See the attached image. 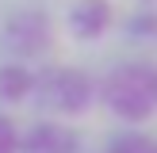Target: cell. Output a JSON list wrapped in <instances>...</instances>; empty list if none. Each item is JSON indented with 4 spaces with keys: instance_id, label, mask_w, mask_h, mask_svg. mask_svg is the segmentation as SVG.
Masks as SVG:
<instances>
[{
    "instance_id": "ba28073f",
    "label": "cell",
    "mask_w": 157,
    "mask_h": 153,
    "mask_svg": "<svg viewBox=\"0 0 157 153\" xmlns=\"http://www.w3.org/2000/svg\"><path fill=\"white\" fill-rule=\"evenodd\" d=\"M19 126H15L8 115H0V153H19Z\"/></svg>"
},
{
    "instance_id": "277c9868",
    "label": "cell",
    "mask_w": 157,
    "mask_h": 153,
    "mask_svg": "<svg viewBox=\"0 0 157 153\" xmlns=\"http://www.w3.org/2000/svg\"><path fill=\"white\" fill-rule=\"evenodd\" d=\"M111 27V4L107 0H73L69 4V31L84 42H96Z\"/></svg>"
},
{
    "instance_id": "8992f818",
    "label": "cell",
    "mask_w": 157,
    "mask_h": 153,
    "mask_svg": "<svg viewBox=\"0 0 157 153\" xmlns=\"http://www.w3.org/2000/svg\"><path fill=\"white\" fill-rule=\"evenodd\" d=\"M35 88V73L19 61H4L0 65V103H19Z\"/></svg>"
},
{
    "instance_id": "7a4b0ae2",
    "label": "cell",
    "mask_w": 157,
    "mask_h": 153,
    "mask_svg": "<svg viewBox=\"0 0 157 153\" xmlns=\"http://www.w3.org/2000/svg\"><path fill=\"white\" fill-rule=\"evenodd\" d=\"M35 103L42 107L46 115H81L88 111V103L96 99V84L84 69H65L54 65L35 73V88H31Z\"/></svg>"
},
{
    "instance_id": "5b68a950",
    "label": "cell",
    "mask_w": 157,
    "mask_h": 153,
    "mask_svg": "<svg viewBox=\"0 0 157 153\" xmlns=\"http://www.w3.org/2000/svg\"><path fill=\"white\" fill-rule=\"evenodd\" d=\"M23 153H77V134H69L58 122H35L27 138H19Z\"/></svg>"
},
{
    "instance_id": "52a82bcc",
    "label": "cell",
    "mask_w": 157,
    "mask_h": 153,
    "mask_svg": "<svg viewBox=\"0 0 157 153\" xmlns=\"http://www.w3.org/2000/svg\"><path fill=\"white\" fill-rule=\"evenodd\" d=\"M104 153H157V138L142 134V130H123V134L107 138Z\"/></svg>"
},
{
    "instance_id": "3957f363",
    "label": "cell",
    "mask_w": 157,
    "mask_h": 153,
    "mask_svg": "<svg viewBox=\"0 0 157 153\" xmlns=\"http://www.w3.org/2000/svg\"><path fill=\"white\" fill-rule=\"evenodd\" d=\"M4 42H8V50H19V54L46 50L50 46V23H46V15L42 12H15L4 23Z\"/></svg>"
},
{
    "instance_id": "6da1fadb",
    "label": "cell",
    "mask_w": 157,
    "mask_h": 153,
    "mask_svg": "<svg viewBox=\"0 0 157 153\" xmlns=\"http://www.w3.org/2000/svg\"><path fill=\"white\" fill-rule=\"evenodd\" d=\"M96 96L115 119L123 122H146L157 111V65L146 58L119 61L104 73L96 84Z\"/></svg>"
}]
</instances>
